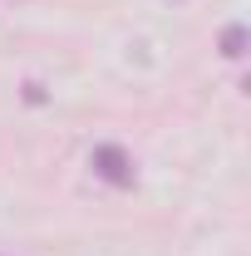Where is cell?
<instances>
[{"mask_svg": "<svg viewBox=\"0 0 251 256\" xmlns=\"http://www.w3.org/2000/svg\"><path fill=\"white\" fill-rule=\"evenodd\" d=\"M94 172L114 188H133V158H128L118 143H98L94 148Z\"/></svg>", "mask_w": 251, "mask_h": 256, "instance_id": "cell-1", "label": "cell"}, {"mask_svg": "<svg viewBox=\"0 0 251 256\" xmlns=\"http://www.w3.org/2000/svg\"><path fill=\"white\" fill-rule=\"evenodd\" d=\"M222 54L226 60H242L246 54V25H226L222 30Z\"/></svg>", "mask_w": 251, "mask_h": 256, "instance_id": "cell-2", "label": "cell"}]
</instances>
